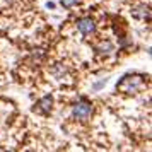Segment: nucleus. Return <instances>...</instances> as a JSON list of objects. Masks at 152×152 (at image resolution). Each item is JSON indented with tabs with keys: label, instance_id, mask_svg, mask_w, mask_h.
I'll return each instance as SVG.
<instances>
[{
	"label": "nucleus",
	"instance_id": "f257e3e1",
	"mask_svg": "<svg viewBox=\"0 0 152 152\" xmlns=\"http://www.w3.org/2000/svg\"><path fill=\"white\" fill-rule=\"evenodd\" d=\"M145 84H147V77L144 74H128L121 77V80L116 84V91L125 96H132L140 92L145 87Z\"/></svg>",
	"mask_w": 152,
	"mask_h": 152
},
{
	"label": "nucleus",
	"instance_id": "f03ea898",
	"mask_svg": "<svg viewBox=\"0 0 152 152\" xmlns=\"http://www.w3.org/2000/svg\"><path fill=\"white\" fill-rule=\"evenodd\" d=\"M92 103H89L87 99H79L74 106H72V118L74 120H79V121H87L91 116H92Z\"/></svg>",
	"mask_w": 152,
	"mask_h": 152
},
{
	"label": "nucleus",
	"instance_id": "7ed1b4c3",
	"mask_svg": "<svg viewBox=\"0 0 152 152\" xmlns=\"http://www.w3.org/2000/svg\"><path fill=\"white\" fill-rule=\"evenodd\" d=\"M77 29L84 36H92L96 33V22H94V19H91V17H82V19L77 21Z\"/></svg>",
	"mask_w": 152,
	"mask_h": 152
},
{
	"label": "nucleus",
	"instance_id": "20e7f679",
	"mask_svg": "<svg viewBox=\"0 0 152 152\" xmlns=\"http://www.w3.org/2000/svg\"><path fill=\"white\" fill-rule=\"evenodd\" d=\"M132 15L135 19H140V21H151V9L147 4H137L135 7H132Z\"/></svg>",
	"mask_w": 152,
	"mask_h": 152
},
{
	"label": "nucleus",
	"instance_id": "39448f33",
	"mask_svg": "<svg viewBox=\"0 0 152 152\" xmlns=\"http://www.w3.org/2000/svg\"><path fill=\"white\" fill-rule=\"evenodd\" d=\"M53 110V97L51 96H45L41 97L34 106V111L36 113H39V115H50Z\"/></svg>",
	"mask_w": 152,
	"mask_h": 152
},
{
	"label": "nucleus",
	"instance_id": "423d86ee",
	"mask_svg": "<svg viewBox=\"0 0 152 152\" xmlns=\"http://www.w3.org/2000/svg\"><path fill=\"white\" fill-rule=\"evenodd\" d=\"M94 51H96L97 55L108 56L115 51V45H113L110 39H103V41H99L97 45H94Z\"/></svg>",
	"mask_w": 152,
	"mask_h": 152
},
{
	"label": "nucleus",
	"instance_id": "0eeeda50",
	"mask_svg": "<svg viewBox=\"0 0 152 152\" xmlns=\"http://www.w3.org/2000/svg\"><path fill=\"white\" fill-rule=\"evenodd\" d=\"M51 74H53V75H55V79H58V80H62L63 77L67 75V69H65V67H63L62 63H56L55 67H53V69H51Z\"/></svg>",
	"mask_w": 152,
	"mask_h": 152
},
{
	"label": "nucleus",
	"instance_id": "6e6552de",
	"mask_svg": "<svg viewBox=\"0 0 152 152\" xmlns=\"http://www.w3.org/2000/svg\"><path fill=\"white\" fill-rule=\"evenodd\" d=\"M60 4H62L65 9H70V7H75L80 4V0H60Z\"/></svg>",
	"mask_w": 152,
	"mask_h": 152
},
{
	"label": "nucleus",
	"instance_id": "1a4fd4ad",
	"mask_svg": "<svg viewBox=\"0 0 152 152\" xmlns=\"http://www.w3.org/2000/svg\"><path fill=\"white\" fill-rule=\"evenodd\" d=\"M106 82H108V79H101L99 82H96L94 86H92V89H94V91H99L103 86H106Z\"/></svg>",
	"mask_w": 152,
	"mask_h": 152
}]
</instances>
